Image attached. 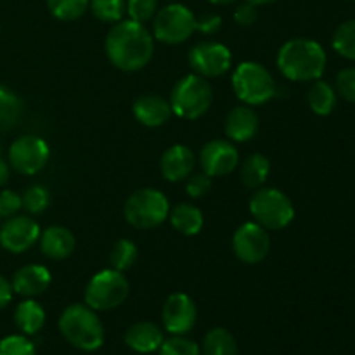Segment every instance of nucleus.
<instances>
[{
  "label": "nucleus",
  "mask_w": 355,
  "mask_h": 355,
  "mask_svg": "<svg viewBox=\"0 0 355 355\" xmlns=\"http://www.w3.org/2000/svg\"><path fill=\"white\" fill-rule=\"evenodd\" d=\"M158 12V0H127L128 19L146 24Z\"/></svg>",
  "instance_id": "35"
},
{
  "label": "nucleus",
  "mask_w": 355,
  "mask_h": 355,
  "mask_svg": "<svg viewBox=\"0 0 355 355\" xmlns=\"http://www.w3.org/2000/svg\"><path fill=\"white\" fill-rule=\"evenodd\" d=\"M0 355H37V350L26 335H9L0 340Z\"/></svg>",
  "instance_id": "34"
},
{
  "label": "nucleus",
  "mask_w": 355,
  "mask_h": 355,
  "mask_svg": "<svg viewBox=\"0 0 355 355\" xmlns=\"http://www.w3.org/2000/svg\"><path fill=\"white\" fill-rule=\"evenodd\" d=\"M170 203L158 189H139L132 194L123 207V215L135 229H155L168 218Z\"/></svg>",
  "instance_id": "7"
},
{
  "label": "nucleus",
  "mask_w": 355,
  "mask_h": 355,
  "mask_svg": "<svg viewBox=\"0 0 355 355\" xmlns=\"http://www.w3.org/2000/svg\"><path fill=\"white\" fill-rule=\"evenodd\" d=\"M170 2H177V0H170Z\"/></svg>",
  "instance_id": "45"
},
{
  "label": "nucleus",
  "mask_w": 355,
  "mask_h": 355,
  "mask_svg": "<svg viewBox=\"0 0 355 355\" xmlns=\"http://www.w3.org/2000/svg\"><path fill=\"white\" fill-rule=\"evenodd\" d=\"M89 9L103 23L114 24L127 14V0H90Z\"/></svg>",
  "instance_id": "29"
},
{
  "label": "nucleus",
  "mask_w": 355,
  "mask_h": 355,
  "mask_svg": "<svg viewBox=\"0 0 355 355\" xmlns=\"http://www.w3.org/2000/svg\"><path fill=\"white\" fill-rule=\"evenodd\" d=\"M132 111H134L135 120L149 128L162 127L173 114L170 101L163 99L162 96H156V94H146V96L139 97L134 103Z\"/></svg>",
  "instance_id": "18"
},
{
  "label": "nucleus",
  "mask_w": 355,
  "mask_h": 355,
  "mask_svg": "<svg viewBox=\"0 0 355 355\" xmlns=\"http://www.w3.org/2000/svg\"><path fill=\"white\" fill-rule=\"evenodd\" d=\"M309 107L319 116H328L336 107V90L328 82L315 80L307 92Z\"/></svg>",
  "instance_id": "26"
},
{
  "label": "nucleus",
  "mask_w": 355,
  "mask_h": 355,
  "mask_svg": "<svg viewBox=\"0 0 355 355\" xmlns=\"http://www.w3.org/2000/svg\"><path fill=\"white\" fill-rule=\"evenodd\" d=\"M277 68L293 82H315L326 69V52L311 38H291L277 52Z\"/></svg>",
  "instance_id": "2"
},
{
  "label": "nucleus",
  "mask_w": 355,
  "mask_h": 355,
  "mask_svg": "<svg viewBox=\"0 0 355 355\" xmlns=\"http://www.w3.org/2000/svg\"><path fill=\"white\" fill-rule=\"evenodd\" d=\"M168 218L173 229L182 232L184 236L200 234L205 224V217L200 208L189 203H180L175 208H172Z\"/></svg>",
  "instance_id": "23"
},
{
  "label": "nucleus",
  "mask_w": 355,
  "mask_h": 355,
  "mask_svg": "<svg viewBox=\"0 0 355 355\" xmlns=\"http://www.w3.org/2000/svg\"><path fill=\"white\" fill-rule=\"evenodd\" d=\"M23 113V103L19 97L0 83V132L14 128Z\"/></svg>",
  "instance_id": "27"
},
{
  "label": "nucleus",
  "mask_w": 355,
  "mask_h": 355,
  "mask_svg": "<svg viewBox=\"0 0 355 355\" xmlns=\"http://www.w3.org/2000/svg\"><path fill=\"white\" fill-rule=\"evenodd\" d=\"M137 246L130 239H118L110 252V263L111 269L118 272H125L137 262Z\"/></svg>",
  "instance_id": "28"
},
{
  "label": "nucleus",
  "mask_w": 355,
  "mask_h": 355,
  "mask_svg": "<svg viewBox=\"0 0 355 355\" xmlns=\"http://www.w3.org/2000/svg\"><path fill=\"white\" fill-rule=\"evenodd\" d=\"M9 177H10V165L6 162V159L0 158V187L6 186Z\"/></svg>",
  "instance_id": "42"
},
{
  "label": "nucleus",
  "mask_w": 355,
  "mask_h": 355,
  "mask_svg": "<svg viewBox=\"0 0 355 355\" xmlns=\"http://www.w3.org/2000/svg\"><path fill=\"white\" fill-rule=\"evenodd\" d=\"M211 189V177L207 175V173H196L193 177H187V184H186V193L187 196L194 198H203L205 194L210 193Z\"/></svg>",
  "instance_id": "37"
},
{
  "label": "nucleus",
  "mask_w": 355,
  "mask_h": 355,
  "mask_svg": "<svg viewBox=\"0 0 355 355\" xmlns=\"http://www.w3.org/2000/svg\"><path fill=\"white\" fill-rule=\"evenodd\" d=\"M194 163H196L194 153L187 146L175 144L163 153L159 168H162L163 177L166 180L180 182V180H186L191 175V172L194 170Z\"/></svg>",
  "instance_id": "20"
},
{
  "label": "nucleus",
  "mask_w": 355,
  "mask_h": 355,
  "mask_svg": "<svg viewBox=\"0 0 355 355\" xmlns=\"http://www.w3.org/2000/svg\"><path fill=\"white\" fill-rule=\"evenodd\" d=\"M196 31V16L184 3L172 2L153 17V37L163 44H182Z\"/></svg>",
  "instance_id": "9"
},
{
  "label": "nucleus",
  "mask_w": 355,
  "mask_h": 355,
  "mask_svg": "<svg viewBox=\"0 0 355 355\" xmlns=\"http://www.w3.org/2000/svg\"><path fill=\"white\" fill-rule=\"evenodd\" d=\"M250 211L257 224L267 231H281L295 218V207L290 198L274 187H260L250 200Z\"/></svg>",
  "instance_id": "6"
},
{
  "label": "nucleus",
  "mask_w": 355,
  "mask_h": 355,
  "mask_svg": "<svg viewBox=\"0 0 355 355\" xmlns=\"http://www.w3.org/2000/svg\"><path fill=\"white\" fill-rule=\"evenodd\" d=\"M333 49L345 59L355 61V17L336 28L333 35Z\"/></svg>",
  "instance_id": "31"
},
{
  "label": "nucleus",
  "mask_w": 355,
  "mask_h": 355,
  "mask_svg": "<svg viewBox=\"0 0 355 355\" xmlns=\"http://www.w3.org/2000/svg\"><path fill=\"white\" fill-rule=\"evenodd\" d=\"M336 92L349 103H355V68H343L336 75Z\"/></svg>",
  "instance_id": "36"
},
{
  "label": "nucleus",
  "mask_w": 355,
  "mask_h": 355,
  "mask_svg": "<svg viewBox=\"0 0 355 355\" xmlns=\"http://www.w3.org/2000/svg\"><path fill=\"white\" fill-rule=\"evenodd\" d=\"M51 283L52 276L49 269L44 266H38V263H30V266L17 269L14 272L12 281H10L14 293L24 298H33L37 295H42L44 291H47Z\"/></svg>",
  "instance_id": "17"
},
{
  "label": "nucleus",
  "mask_w": 355,
  "mask_h": 355,
  "mask_svg": "<svg viewBox=\"0 0 355 355\" xmlns=\"http://www.w3.org/2000/svg\"><path fill=\"white\" fill-rule=\"evenodd\" d=\"M40 250L47 259L51 260H64L75 252V236L69 229L62 225H51L40 232Z\"/></svg>",
  "instance_id": "21"
},
{
  "label": "nucleus",
  "mask_w": 355,
  "mask_h": 355,
  "mask_svg": "<svg viewBox=\"0 0 355 355\" xmlns=\"http://www.w3.org/2000/svg\"><path fill=\"white\" fill-rule=\"evenodd\" d=\"M128 291H130V286L123 272L104 269L89 281L83 298H85V305H89L96 312H106L120 307L127 300Z\"/></svg>",
  "instance_id": "8"
},
{
  "label": "nucleus",
  "mask_w": 355,
  "mask_h": 355,
  "mask_svg": "<svg viewBox=\"0 0 355 355\" xmlns=\"http://www.w3.org/2000/svg\"><path fill=\"white\" fill-rule=\"evenodd\" d=\"M222 28V17L218 14L214 12H207V14H201V16L196 17V31L203 35H215L218 33Z\"/></svg>",
  "instance_id": "39"
},
{
  "label": "nucleus",
  "mask_w": 355,
  "mask_h": 355,
  "mask_svg": "<svg viewBox=\"0 0 355 355\" xmlns=\"http://www.w3.org/2000/svg\"><path fill=\"white\" fill-rule=\"evenodd\" d=\"M245 2H250V3H253V6H269V3H274V2H277V0H245Z\"/></svg>",
  "instance_id": "43"
},
{
  "label": "nucleus",
  "mask_w": 355,
  "mask_h": 355,
  "mask_svg": "<svg viewBox=\"0 0 355 355\" xmlns=\"http://www.w3.org/2000/svg\"><path fill=\"white\" fill-rule=\"evenodd\" d=\"M21 201H23V208L28 214H44L47 210L49 203H51V193H49L47 187L40 186V184H35V186H30L24 191V194L21 196Z\"/></svg>",
  "instance_id": "32"
},
{
  "label": "nucleus",
  "mask_w": 355,
  "mask_h": 355,
  "mask_svg": "<svg viewBox=\"0 0 355 355\" xmlns=\"http://www.w3.org/2000/svg\"><path fill=\"white\" fill-rule=\"evenodd\" d=\"M187 61L196 75L203 78H218L231 69L232 54L224 44L207 40L191 49Z\"/></svg>",
  "instance_id": "11"
},
{
  "label": "nucleus",
  "mask_w": 355,
  "mask_h": 355,
  "mask_svg": "<svg viewBox=\"0 0 355 355\" xmlns=\"http://www.w3.org/2000/svg\"><path fill=\"white\" fill-rule=\"evenodd\" d=\"M269 232L257 222H245L232 236V252L243 263H260L269 255Z\"/></svg>",
  "instance_id": "12"
},
{
  "label": "nucleus",
  "mask_w": 355,
  "mask_h": 355,
  "mask_svg": "<svg viewBox=\"0 0 355 355\" xmlns=\"http://www.w3.org/2000/svg\"><path fill=\"white\" fill-rule=\"evenodd\" d=\"M158 355H201V349L186 336H172L162 343Z\"/></svg>",
  "instance_id": "33"
},
{
  "label": "nucleus",
  "mask_w": 355,
  "mask_h": 355,
  "mask_svg": "<svg viewBox=\"0 0 355 355\" xmlns=\"http://www.w3.org/2000/svg\"><path fill=\"white\" fill-rule=\"evenodd\" d=\"M201 355H238V343L232 333L225 328H214L205 335Z\"/></svg>",
  "instance_id": "25"
},
{
  "label": "nucleus",
  "mask_w": 355,
  "mask_h": 355,
  "mask_svg": "<svg viewBox=\"0 0 355 355\" xmlns=\"http://www.w3.org/2000/svg\"><path fill=\"white\" fill-rule=\"evenodd\" d=\"M210 3H214V6H229V3H232L234 0H208Z\"/></svg>",
  "instance_id": "44"
},
{
  "label": "nucleus",
  "mask_w": 355,
  "mask_h": 355,
  "mask_svg": "<svg viewBox=\"0 0 355 355\" xmlns=\"http://www.w3.org/2000/svg\"><path fill=\"white\" fill-rule=\"evenodd\" d=\"M14 324L21 335H37L45 324V311L33 298H24L14 311Z\"/></svg>",
  "instance_id": "22"
},
{
  "label": "nucleus",
  "mask_w": 355,
  "mask_h": 355,
  "mask_svg": "<svg viewBox=\"0 0 355 355\" xmlns=\"http://www.w3.org/2000/svg\"><path fill=\"white\" fill-rule=\"evenodd\" d=\"M198 309L193 298L186 293H172L163 304V328L172 336H184L194 328Z\"/></svg>",
  "instance_id": "14"
},
{
  "label": "nucleus",
  "mask_w": 355,
  "mask_h": 355,
  "mask_svg": "<svg viewBox=\"0 0 355 355\" xmlns=\"http://www.w3.org/2000/svg\"><path fill=\"white\" fill-rule=\"evenodd\" d=\"M90 0H47L49 12L59 21H76L89 9Z\"/></svg>",
  "instance_id": "30"
},
{
  "label": "nucleus",
  "mask_w": 355,
  "mask_h": 355,
  "mask_svg": "<svg viewBox=\"0 0 355 355\" xmlns=\"http://www.w3.org/2000/svg\"><path fill=\"white\" fill-rule=\"evenodd\" d=\"M104 49L114 68L121 71H139L151 61L155 52V37L146 24L121 19L107 31Z\"/></svg>",
  "instance_id": "1"
},
{
  "label": "nucleus",
  "mask_w": 355,
  "mask_h": 355,
  "mask_svg": "<svg viewBox=\"0 0 355 355\" xmlns=\"http://www.w3.org/2000/svg\"><path fill=\"white\" fill-rule=\"evenodd\" d=\"M257 19H259V9H257V6L245 2L236 7L234 21L239 26H252Z\"/></svg>",
  "instance_id": "40"
},
{
  "label": "nucleus",
  "mask_w": 355,
  "mask_h": 355,
  "mask_svg": "<svg viewBox=\"0 0 355 355\" xmlns=\"http://www.w3.org/2000/svg\"><path fill=\"white\" fill-rule=\"evenodd\" d=\"M51 149L44 139L37 135L17 137L9 148V165L21 175H35L47 165Z\"/></svg>",
  "instance_id": "10"
},
{
  "label": "nucleus",
  "mask_w": 355,
  "mask_h": 355,
  "mask_svg": "<svg viewBox=\"0 0 355 355\" xmlns=\"http://www.w3.org/2000/svg\"><path fill=\"white\" fill-rule=\"evenodd\" d=\"M270 173V162L267 156L255 153L250 155L241 165V180L248 189H260Z\"/></svg>",
  "instance_id": "24"
},
{
  "label": "nucleus",
  "mask_w": 355,
  "mask_h": 355,
  "mask_svg": "<svg viewBox=\"0 0 355 355\" xmlns=\"http://www.w3.org/2000/svg\"><path fill=\"white\" fill-rule=\"evenodd\" d=\"M163 342H165L163 329L151 321L134 322L125 331V343L128 349L137 354L158 352Z\"/></svg>",
  "instance_id": "19"
},
{
  "label": "nucleus",
  "mask_w": 355,
  "mask_h": 355,
  "mask_svg": "<svg viewBox=\"0 0 355 355\" xmlns=\"http://www.w3.org/2000/svg\"><path fill=\"white\" fill-rule=\"evenodd\" d=\"M232 90L243 104L260 106L276 96V80L263 64L255 61L241 62L232 73Z\"/></svg>",
  "instance_id": "5"
},
{
  "label": "nucleus",
  "mask_w": 355,
  "mask_h": 355,
  "mask_svg": "<svg viewBox=\"0 0 355 355\" xmlns=\"http://www.w3.org/2000/svg\"><path fill=\"white\" fill-rule=\"evenodd\" d=\"M40 225L28 215L9 217L0 227V246L10 253H24L40 238Z\"/></svg>",
  "instance_id": "13"
},
{
  "label": "nucleus",
  "mask_w": 355,
  "mask_h": 355,
  "mask_svg": "<svg viewBox=\"0 0 355 355\" xmlns=\"http://www.w3.org/2000/svg\"><path fill=\"white\" fill-rule=\"evenodd\" d=\"M214 103V90L207 78L191 73L173 85L170 94V106L173 114L182 120H198L210 110Z\"/></svg>",
  "instance_id": "4"
},
{
  "label": "nucleus",
  "mask_w": 355,
  "mask_h": 355,
  "mask_svg": "<svg viewBox=\"0 0 355 355\" xmlns=\"http://www.w3.org/2000/svg\"><path fill=\"white\" fill-rule=\"evenodd\" d=\"M12 295H14L12 284H10L9 279H6V277L0 274V311L6 309L7 305L12 302Z\"/></svg>",
  "instance_id": "41"
},
{
  "label": "nucleus",
  "mask_w": 355,
  "mask_h": 355,
  "mask_svg": "<svg viewBox=\"0 0 355 355\" xmlns=\"http://www.w3.org/2000/svg\"><path fill=\"white\" fill-rule=\"evenodd\" d=\"M21 208H23V201H21L19 194L10 189L0 191V217H14Z\"/></svg>",
  "instance_id": "38"
},
{
  "label": "nucleus",
  "mask_w": 355,
  "mask_h": 355,
  "mask_svg": "<svg viewBox=\"0 0 355 355\" xmlns=\"http://www.w3.org/2000/svg\"><path fill=\"white\" fill-rule=\"evenodd\" d=\"M239 153L231 141L215 139L207 142L200 151V165L210 177L229 175L238 166Z\"/></svg>",
  "instance_id": "15"
},
{
  "label": "nucleus",
  "mask_w": 355,
  "mask_h": 355,
  "mask_svg": "<svg viewBox=\"0 0 355 355\" xmlns=\"http://www.w3.org/2000/svg\"><path fill=\"white\" fill-rule=\"evenodd\" d=\"M260 127L259 113L253 110V106L241 104V106L232 107L225 116V135L234 142H248L257 135Z\"/></svg>",
  "instance_id": "16"
},
{
  "label": "nucleus",
  "mask_w": 355,
  "mask_h": 355,
  "mask_svg": "<svg viewBox=\"0 0 355 355\" xmlns=\"http://www.w3.org/2000/svg\"><path fill=\"white\" fill-rule=\"evenodd\" d=\"M62 338L83 352H96L104 345V326L94 309L85 304H73L59 318Z\"/></svg>",
  "instance_id": "3"
}]
</instances>
